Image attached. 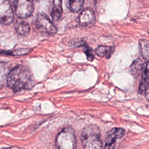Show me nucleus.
<instances>
[{
    "label": "nucleus",
    "instance_id": "obj_1",
    "mask_svg": "<svg viewBox=\"0 0 149 149\" xmlns=\"http://www.w3.org/2000/svg\"><path fill=\"white\" fill-rule=\"evenodd\" d=\"M6 84L14 91H18L31 88L35 84V80L30 70L19 65L10 70Z\"/></svg>",
    "mask_w": 149,
    "mask_h": 149
},
{
    "label": "nucleus",
    "instance_id": "obj_2",
    "mask_svg": "<svg viewBox=\"0 0 149 149\" xmlns=\"http://www.w3.org/2000/svg\"><path fill=\"white\" fill-rule=\"evenodd\" d=\"M81 141L83 147L87 149L102 147L100 130L95 125L87 126L83 129L81 133Z\"/></svg>",
    "mask_w": 149,
    "mask_h": 149
},
{
    "label": "nucleus",
    "instance_id": "obj_3",
    "mask_svg": "<svg viewBox=\"0 0 149 149\" xmlns=\"http://www.w3.org/2000/svg\"><path fill=\"white\" fill-rule=\"evenodd\" d=\"M56 147L60 149H72L76 147V139L73 128L67 126L57 134L55 138Z\"/></svg>",
    "mask_w": 149,
    "mask_h": 149
},
{
    "label": "nucleus",
    "instance_id": "obj_4",
    "mask_svg": "<svg viewBox=\"0 0 149 149\" xmlns=\"http://www.w3.org/2000/svg\"><path fill=\"white\" fill-rule=\"evenodd\" d=\"M36 26L41 32L49 35L56 33L57 29L50 19L44 13H39L36 17Z\"/></svg>",
    "mask_w": 149,
    "mask_h": 149
},
{
    "label": "nucleus",
    "instance_id": "obj_5",
    "mask_svg": "<svg viewBox=\"0 0 149 149\" xmlns=\"http://www.w3.org/2000/svg\"><path fill=\"white\" fill-rule=\"evenodd\" d=\"M13 4L16 15L22 19L30 16L34 11L33 0H13Z\"/></svg>",
    "mask_w": 149,
    "mask_h": 149
},
{
    "label": "nucleus",
    "instance_id": "obj_6",
    "mask_svg": "<svg viewBox=\"0 0 149 149\" xmlns=\"http://www.w3.org/2000/svg\"><path fill=\"white\" fill-rule=\"evenodd\" d=\"M14 18L12 6L8 0H0V23L9 24Z\"/></svg>",
    "mask_w": 149,
    "mask_h": 149
},
{
    "label": "nucleus",
    "instance_id": "obj_7",
    "mask_svg": "<svg viewBox=\"0 0 149 149\" xmlns=\"http://www.w3.org/2000/svg\"><path fill=\"white\" fill-rule=\"evenodd\" d=\"M125 134V130L122 128L115 127L111 129L107 133L105 138V148H113L115 146L116 140L121 138Z\"/></svg>",
    "mask_w": 149,
    "mask_h": 149
},
{
    "label": "nucleus",
    "instance_id": "obj_8",
    "mask_svg": "<svg viewBox=\"0 0 149 149\" xmlns=\"http://www.w3.org/2000/svg\"><path fill=\"white\" fill-rule=\"evenodd\" d=\"M95 22V16L94 11L91 8L84 9L79 15L78 22L84 27H89L94 25Z\"/></svg>",
    "mask_w": 149,
    "mask_h": 149
},
{
    "label": "nucleus",
    "instance_id": "obj_9",
    "mask_svg": "<svg viewBox=\"0 0 149 149\" xmlns=\"http://www.w3.org/2000/svg\"><path fill=\"white\" fill-rule=\"evenodd\" d=\"M148 61L143 63L141 72V79L140 83L139 93L142 95L148 94Z\"/></svg>",
    "mask_w": 149,
    "mask_h": 149
},
{
    "label": "nucleus",
    "instance_id": "obj_10",
    "mask_svg": "<svg viewBox=\"0 0 149 149\" xmlns=\"http://www.w3.org/2000/svg\"><path fill=\"white\" fill-rule=\"evenodd\" d=\"M114 51H115L114 47L100 45L96 48L95 50V52L100 57L108 59L113 54V53L114 52Z\"/></svg>",
    "mask_w": 149,
    "mask_h": 149
},
{
    "label": "nucleus",
    "instance_id": "obj_11",
    "mask_svg": "<svg viewBox=\"0 0 149 149\" xmlns=\"http://www.w3.org/2000/svg\"><path fill=\"white\" fill-rule=\"evenodd\" d=\"M15 28L16 33L20 36H26L30 31V26L29 24L22 19H19L16 21Z\"/></svg>",
    "mask_w": 149,
    "mask_h": 149
},
{
    "label": "nucleus",
    "instance_id": "obj_12",
    "mask_svg": "<svg viewBox=\"0 0 149 149\" xmlns=\"http://www.w3.org/2000/svg\"><path fill=\"white\" fill-rule=\"evenodd\" d=\"M62 12V9L61 0H54L52 11L51 13L52 20L54 21L58 20L61 16Z\"/></svg>",
    "mask_w": 149,
    "mask_h": 149
},
{
    "label": "nucleus",
    "instance_id": "obj_13",
    "mask_svg": "<svg viewBox=\"0 0 149 149\" xmlns=\"http://www.w3.org/2000/svg\"><path fill=\"white\" fill-rule=\"evenodd\" d=\"M10 71L9 66L6 63L0 62V87L6 84L7 77Z\"/></svg>",
    "mask_w": 149,
    "mask_h": 149
},
{
    "label": "nucleus",
    "instance_id": "obj_14",
    "mask_svg": "<svg viewBox=\"0 0 149 149\" xmlns=\"http://www.w3.org/2000/svg\"><path fill=\"white\" fill-rule=\"evenodd\" d=\"M68 8L72 12H77L81 10L84 0H68Z\"/></svg>",
    "mask_w": 149,
    "mask_h": 149
},
{
    "label": "nucleus",
    "instance_id": "obj_15",
    "mask_svg": "<svg viewBox=\"0 0 149 149\" xmlns=\"http://www.w3.org/2000/svg\"><path fill=\"white\" fill-rule=\"evenodd\" d=\"M143 63L141 62V59H138L136 60L131 66V70L133 76L137 77L141 73Z\"/></svg>",
    "mask_w": 149,
    "mask_h": 149
},
{
    "label": "nucleus",
    "instance_id": "obj_16",
    "mask_svg": "<svg viewBox=\"0 0 149 149\" xmlns=\"http://www.w3.org/2000/svg\"><path fill=\"white\" fill-rule=\"evenodd\" d=\"M139 44L143 58L146 61H148L149 56V44L148 41L147 40H141L139 41Z\"/></svg>",
    "mask_w": 149,
    "mask_h": 149
},
{
    "label": "nucleus",
    "instance_id": "obj_17",
    "mask_svg": "<svg viewBox=\"0 0 149 149\" xmlns=\"http://www.w3.org/2000/svg\"><path fill=\"white\" fill-rule=\"evenodd\" d=\"M84 52L85 53L88 61H92L94 60V55L93 53V50L92 49V48L90 47H89L87 45H84Z\"/></svg>",
    "mask_w": 149,
    "mask_h": 149
},
{
    "label": "nucleus",
    "instance_id": "obj_18",
    "mask_svg": "<svg viewBox=\"0 0 149 149\" xmlns=\"http://www.w3.org/2000/svg\"><path fill=\"white\" fill-rule=\"evenodd\" d=\"M101 0H95V2H100V1H101Z\"/></svg>",
    "mask_w": 149,
    "mask_h": 149
}]
</instances>
